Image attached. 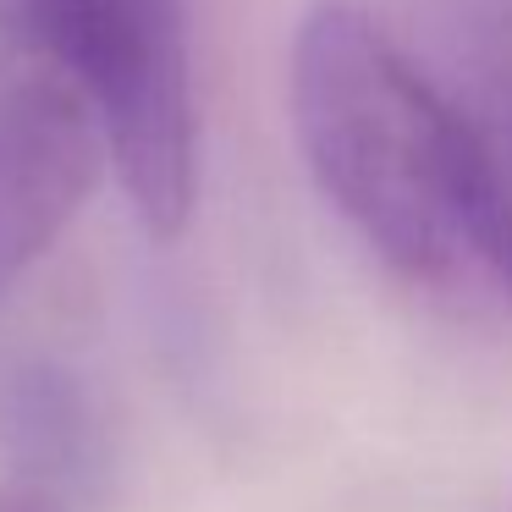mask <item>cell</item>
Segmentation results:
<instances>
[{
  "instance_id": "cell-2",
  "label": "cell",
  "mask_w": 512,
  "mask_h": 512,
  "mask_svg": "<svg viewBox=\"0 0 512 512\" xmlns=\"http://www.w3.org/2000/svg\"><path fill=\"white\" fill-rule=\"evenodd\" d=\"M0 39L89 100L138 226L177 243L199 204L188 0H0Z\"/></svg>"
},
{
  "instance_id": "cell-4",
  "label": "cell",
  "mask_w": 512,
  "mask_h": 512,
  "mask_svg": "<svg viewBox=\"0 0 512 512\" xmlns=\"http://www.w3.org/2000/svg\"><path fill=\"white\" fill-rule=\"evenodd\" d=\"M463 116L496 199L501 281L512 303V0H463Z\"/></svg>"
},
{
  "instance_id": "cell-3",
  "label": "cell",
  "mask_w": 512,
  "mask_h": 512,
  "mask_svg": "<svg viewBox=\"0 0 512 512\" xmlns=\"http://www.w3.org/2000/svg\"><path fill=\"white\" fill-rule=\"evenodd\" d=\"M105 138L89 100L28 50L0 56V298L61 243L100 182Z\"/></svg>"
},
{
  "instance_id": "cell-1",
  "label": "cell",
  "mask_w": 512,
  "mask_h": 512,
  "mask_svg": "<svg viewBox=\"0 0 512 512\" xmlns=\"http://www.w3.org/2000/svg\"><path fill=\"white\" fill-rule=\"evenodd\" d=\"M292 138L314 188L408 287L507 303L496 199L468 116L369 12L325 0L292 34Z\"/></svg>"
},
{
  "instance_id": "cell-5",
  "label": "cell",
  "mask_w": 512,
  "mask_h": 512,
  "mask_svg": "<svg viewBox=\"0 0 512 512\" xmlns=\"http://www.w3.org/2000/svg\"><path fill=\"white\" fill-rule=\"evenodd\" d=\"M0 512H67V501L56 496V485L45 479H6L0 485Z\"/></svg>"
}]
</instances>
